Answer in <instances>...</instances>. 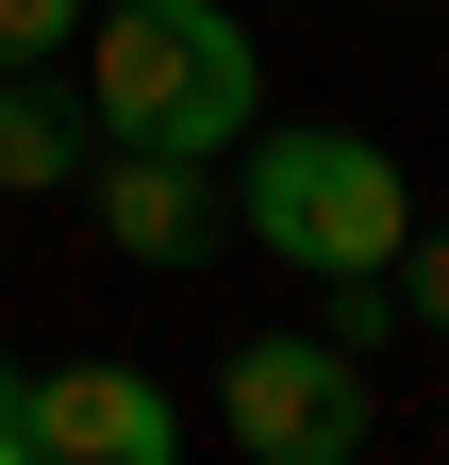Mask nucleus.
Returning <instances> with one entry per match:
<instances>
[{
	"instance_id": "8",
	"label": "nucleus",
	"mask_w": 449,
	"mask_h": 465,
	"mask_svg": "<svg viewBox=\"0 0 449 465\" xmlns=\"http://www.w3.org/2000/svg\"><path fill=\"white\" fill-rule=\"evenodd\" d=\"M400 300H416V332H449V216L400 232Z\"/></svg>"
},
{
	"instance_id": "2",
	"label": "nucleus",
	"mask_w": 449,
	"mask_h": 465,
	"mask_svg": "<svg viewBox=\"0 0 449 465\" xmlns=\"http://www.w3.org/2000/svg\"><path fill=\"white\" fill-rule=\"evenodd\" d=\"M250 250H284V266H400V232H416V200H400V166H383V134H333V116H300V134H250Z\"/></svg>"
},
{
	"instance_id": "7",
	"label": "nucleus",
	"mask_w": 449,
	"mask_h": 465,
	"mask_svg": "<svg viewBox=\"0 0 449 465\" xmlns=\"http://www.w3.org/2000/svg\"><path fill=\"white\" fill-rule=\"evenodd\" d=\"M67 34H84V0H0V67H50Z\"/></svg>"
},
{
	"instance_id": "3",
	"label": "nucleus",
	"mask_w": 449,
	"mask_h": 465,
	"mask_svg": "<svg viewBox=\"0 0 449 465\" xmlns=\"http://www.w3.org/2000/svg\"><path fill=\"white\" fill-rule=\"evenodd\" d=\"M216 416H234L250 465H350L383 432V399H366V349H333V332H250V349H216Z\"/></svg>"
},
{
	"instance_id": "5",
	"label": "nucleus",
	"mask_w": 449,
	"mask_h": 465,
	"mask_svg": "<svg viewBox=\"0 0 449 465\" xmlns=\"http://www.w3.org/2000/svg\"><path fill=\"white\" fill-rule=\"evenodd\" d=\"M184 416L134 382V366H50L34 382V465H166Z\"/></svg>"
},
{
	"instance_id": "4",
	"label": "nucleus",
	"mask_w": 449,
	"mask_h": 465,
	"mask_svg": "<svg viewBox=\"0 0 449 465\" xmlns=\"http://www.w3.org/2000/svg\"><path fill=\"white\" fill-rule=\"evenodd\" d=\"M216 232H234V200L200 183V150H117V166H100V250H134V266H216Z\"/></svg>"
},
{
	"instance_id": "6",
	"label": "nucleus",
	"mask_w": 449,
	"mask_h": 465,
	"mask_svg": "<svg viewBox=\"0 0 449 465\" xmlns=\"http://www.w3.org/2000/svg\"><path fill=\"white\" fill-rule=\"evenodd\" d=\"M50 183H84V100L0 67V200H50Z\"/></svg>"
},
{
	"instance_id": "1",
	"label": "nucleus",
	"mask_w": 449,
	"mask_h": 465,
	"mask_svg": "<svg viewBox=\"0 0 449 465\" xmlns=\"http://www.w3.org/2000/svg\"><path fill=\"white\" fill-rule=\"evenodd\" d=\"M250 34L234 17H216V0H117V17H100L84 34V116H100V134H117V150H234L250 134Z\"/></svg>"
},
{
	"instance_id": "10",
	"label": "nucleus",
	"mask_w": 449,
	"mask_h": 465,
	"mask_svg": "<svg viewBox=\"0 0 449 465\" xmlns=\"http://www.w3.org/2000/svg\"><path fill=\"white\" fill-rule=\"evenodd\" d=\"M433 432H449V416H433Z\"/></svg>"
},
{
	"instance_id": "9",
	"label": "nucleus",
	"mask_w": 449,
	"mask_h": 465,
	"mask_svg": "<svg viewBox=\"0 0 449 465\" xmlns=\"http://www.w3.org/2000/svg\"><path fill=\"white\" fill-rule=\"evenodd\" d=\"M0 465H34V382H0Z\"/></svg>"
}]
</instances>
